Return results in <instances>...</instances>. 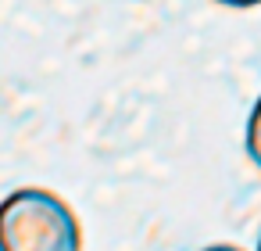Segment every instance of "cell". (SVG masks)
I'll use <instances>...</instances> for the list:
<instances>
[{
  "label": "cell",
  "instance_id": "cell-1",
  "mask_svg": "<svg viewBox=\"0 0 261 251\" xmlns=\"http://www.w3.org/2000/svg\"><path fill=\"white\" fill-rule=\"evenodd\" d=\"M0 251H83L75 208L47 187H18L0 197Z\"/></svg>",
  "mask_w": 261,
  "mask_h": 251
},
{
  "label": "cell",
  "instance_id": "cell-2",
  "mask_svg": "<svg viewBox=\"0 0 261 251\" xmlns=\"http://www.w3.org/2000/svg\"><path fill=\"white\" fill-rule=\"evenodd\" d=\"M243 147H247V158L261 169V94L247 115V133H243Z\"/></svg>",
  "mask_w": 261,
  "mask_h": 251
},
{
  "label": "cell",
  "instance_id": "cell-3",
  "mask_svg": "<svg viewBox=\"0 0 261 251\" xmlns=\"http://www.w3.org/2000/svg\"><path fill=\"white\" fill-rule=\"evenodd\" d=\"M218 4H225V8H240V11H243V8H257L261 0H218Z\"/></svg>",
  "mask_w": 261,
  "mask_h": 251
},
{
  "label": "cell",
  "instance_id": "cell-4",
  "mask_svg": "<svg viewBox=\"0 0 261 251\" xmlns=\"http://www.w3.org/2000/svg\"><path fill=\"white\" fill-rule=\"evenodd\" d=\"M200 251H243V247H236V244H207Z\"/></svg>",
  "mask_w": 261,
  "mask_h": 251
},
{
  "label": "cell",
  "instance_id": "cell-5",
  "mask_svg": "<svg viewBox=\"0 0 261 251\" xmlns=\"http://www.w3.org/2000/svg\"><path fill=\"white\" fill-rule=\"evenodd\" d=\"M257 251H261V240H257Z\"/></svg>",
  "mask_w": 261,
  "mask_h": 251
}]
</instances>
